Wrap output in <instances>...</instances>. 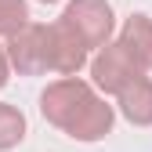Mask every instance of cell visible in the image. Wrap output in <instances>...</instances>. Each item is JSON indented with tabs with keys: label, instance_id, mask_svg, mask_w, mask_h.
Masks as SVG:
<instances>
[{
	"label": "cell",
	"instance_id": "6da1fadb",
	"mask_svg": "<svg viewBox=\"0 0 152 152\" xmlns=\"http://www.w3.org/2000/svg\"><path fill=\"white\" fill-rule=\"evenodd\" d=\"M40 112L51 127L65 130L76 141H102L105 134H112L116 112L105 98L94 94L91 83H83L80 76H62L44 87L40 94Z\"/></svg>",
	"mask_w": 152,
	"mask_h": 152
},
{
	"label": "cell",
	"instance_id": "7a4b0ae2",
	"mask_svg": "<svg viewBox=\"0 0 152 152\" xmlns=\"http://www.w3.org/2000/svg\"><path fill=\"white\" fill-rule=\"evenodd\" d=\"M7 65L18 69L22 76H40V72H54V47H51V26L29 22L22 33H15L7 47Z\"/></svg>",
	"mask_w": 152,
	"mask_h": 152
},
{
	"label": "cell",
	"instance_id": "3957f363",
	"mask_svg": "<svg viewBox=\"0 0 152 152\" xmlns=\"http://www.w3.org/2000/svg\"><path fill=\"white\" fill-rule=\"evenodd\" d=\"M62 22L80 36V44L87 51H102L109 44L112 29H116L112 7L105 0H69V7L62 11Z\"/></svg>",
	"mask_w": 152,
	"mask_h": 152
},
{
	"label": "cell",
	"instance_id": "277c9868",
	"mask_svg": "<svg viewBox=\"0 0 152 152\" xmlns=\"http://www.w3.org/2000/svg\"><path fill=\"white\" fill-rule=\"evenodd\" d=\"M134 76H141V72L127 62V54L120 51V44H105L91 58V80H94V87L102 94H120Z\"/></svg>",
	"mask_w": 152,
	"mask_h": 152
},
{
	"label": "cell",
	"instance_id": "5b68a950",
	"mask_svg": "<svg viewBox=\"0 0 152 152\" xmlns=\"http://www.w3.org/2000/svg\"><path fill=\"white\" fill-rule=\"evenodd\" d=\"M116 44L138 72H152V18L148 15H130Z\"/></svg>",
	"mask_w": 152,
	"mask_h": 152
},
{
	"label": "cell",
	"instance_id": "8992f818",
	"mask_svg": "<svg viewBox=\"0 0 152 152\" xmlns=\"http://www.w3.org/2000/svg\"><path fill=\"white\" fill-rule=\"evenodd\" d=\"M51 47H54V72H58V76H76L87 65V54L91 51L80 44V36H76L62 18L51 22Z\"/></svg>",
	"mask_w": 152,
	"mask_h": 152
},
{
	"label": "cell",
	"instance_id": "52a82bcc",
	"mask_svg": "<svg viewBox=\"0 0 152 152\" xmlns=\"http://www.w3.org/2000/svg\"><path fill=\"white\" fill-rule=\"evenodd\" d=\"M116 102H120V112L134 127H152V80L145 72L134 76V80L116 94Z\"/></svg>",
	"mask_w": 152,
	"mask_h": 152
},
{
	"label": "cell",
	"instance_id": "ba28073f",
	"mask_svg": "<svg viewBox=\"0 0 152 152\" xmlns=\"http://www.w3.org/2000/svg\"><path fill=\"white\" fill-rule=\"evenodd\" d=\"M22 138H26V116H22V109L0 102V152L22 145Z\"/></svg>",
	"mask_w": 152,
	"mask_h": 152
},
{
	"label": "cell",
	"instance_id": "9c48e42d",
	"mask_svg": "<svg viewBox=\"0 0 152 152\" xmlns=\"http://www.w3.org/2000/svg\"><path fill=\"white\" fill-rule=\"evenodd\" d=\"M26 26H29V4L26 0H0V36L11 40Z\"/></svg>",
	"mask_w": 152,
	"mask_h": 152
},
{
	"label": "cell",
	"instance_id": "30bf717a",
	"mask_svg": "<svg viewBox=\"0 0 152 152\" xmlns=\"http://www.w3.org/2000/svg\"><path fill=\"white\" fill-rule=\"evenodd\" d=\"M7 72H11V65H7V54H4V47H0V87L7 83Z\"/></svg>",
	"mask_w": 152,
	"mask_h": 152
},
{
	"label": "cell",
	"instance_id": "8fae6325",
	"mask_svg": "<svg viewBox=\"0 0 152 152\" xmlns=\"http://www.w3.org/2000/svg\"><path fill=\"white\" fill-rule=\"evenodd\" d=\"M40 4H58V0H40Z\"/></svg>",
	"mask_w": 152,
	"mask_h": 152
}]
</instances>
